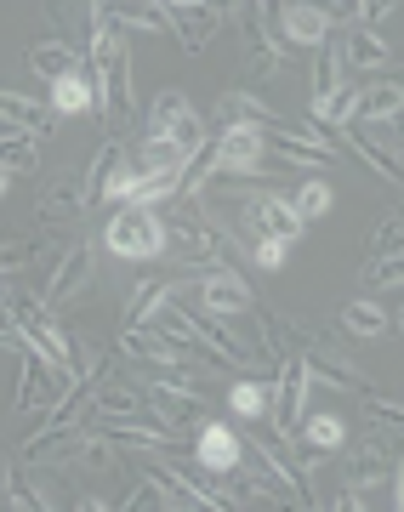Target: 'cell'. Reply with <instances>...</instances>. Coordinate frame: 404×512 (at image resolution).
Returning a JSON list of instances; mask_svg holds the SVG:
<instances>
[{
  "label": "cell",
  "instance_id": "1",
  "mask_svg": "<svg viewBox=\"0 0 404 512\" xmlns=\"http://www.w3.org/2000/svg\"><path fill=\"white\" fill-rule=\"evenodd\" d=\"M0 313H6V325L18 330V353H46L74 387H86L80 376H74V336H69V325L52 313L46 296L23 291V285H12V279H0Z\"/></svg>",
  "mask_w": 404,
  "mask_h": 512
},
{
  "label": "cell",
  "instance_id": "2",
  "mask_svg": "<svg viewBox=\"0 0 404 512\" xmlns=\"http://www.w3.org/2000/svg\"><path fill=\"white\" fill-rule=\"evenodd\" d=\"M171 245L166 234V217L154 205H114L109 228H103V251H114L120 262H154V256Z\"/></svg>",
  "mask_w": 404,
  "mask_h": 512
},
{
  "label": "cell",
  "instance_id": "3",
  "mask_svg": "<svg viewBox=\"0 0 404 512\" xmlns=\"http://www.w3.org/2000/svg\"><path fill=\"white\" fill-rule=\"evenodd\" d=\"M308 387H313V370L302 353H279V376H274V410H268V421H274V439L279 450H302V416H308Z\"/></svg>",
  "mask_w": 404,
  "mask_h": 512
},
{
  "label": "cell",
  "instance_id": "4",
  "mask_svg": "<svg viewBox=\"0 0 404 512\" xmlns=\"http://www.w3.org/2000/svg\"><path fill=\"white\" fill-rule=\"evenodd\" d=\"M143 137H171V143L188 148V154H200V148L211 143V131H205L200 109H194V103H188V92H177V86H166V92L148 103Z\"/></svg>",
  "mask_w": 404,
  "mask_h": 512
},
{
  "label": "cell",
  "instance_id": "5",
  "mask_svg": "<svg viewBox=\"0 0 404 512\" xmlns=\"http://www.w3.org/2000/svg\"><path fill=\"white\" fill-rule=\"evenodd\" d=\"M92 262H97V251L86 245V239L57 245L52 262H46V279H40V296H46L52 308H69V302H80V296H86V285H92Z\"/></svg>",
  "mask_w": 404,
  "mask_h": 512
},
{
  "label": "cell",
  "instance_id": "6",
  "mask_svg": "<svg viewBox=\"0 0 404 512\" xmlns=\"http://www.w3.org/2000/svg\"><path fill=\"white\" fill-rule=\"evenodd\" d=\"M217 171L228 177H274L268 165V126H217Z\"/></svg>",
  "mask_w": 404,
  "mask_h": 512
},
{
  "label": "cell",
  "instance_id": "7",
  "mask_svg": "<svg viewBox=\"0 0 404 512\" xmlns=\"http://www.w3.org/2000/svg\"><path fill=\"white\" fill-rule=\"evenodd\" d=\"M194 461H200L211 478H234L239 461H245V439H239L228 421H200V427H194Z\"/></svg>",
  "mask_w": 404,
  "mask_h": 512
},
{
  "label": "cell",
  "instance_id": "8",
  "mask_svg": "<svg viewBox=\"0 0 404 512\" xmlns=\"http://www.w3.org/2000/svg\"><path fill=\"white\" fill-rule=\"evenodd\" d=\"M194 291H200V308L228 313V319H239V313L257 308V296H251V279H245V268H205Z\"/></svg>",
  "mask_w": 404,
  "mask_h": 512
},
{
  "label": "cell",
  "instance_id": "9",
  "mask_svg": "<svg viewBox=\"0 0 404 512\" xmlns=\"http://www.w3.org/2000/svg\"><path fill=\"white\" fill-rule=\"evenodd\" d=\"M336 35V18L325 6H313V0H291V6H279V40L291 46V52H313L319 40Z\"/></svg>",
  "mask_w": 404,
  "mask_h": 512
},
{
  "label": "cell",
  "instance_id": "10",
  "mask_svg": "<svg viewBox=\"0 0 404 512\" xmlns=\"http://www.w3.org/2000/svg\"><path fill=\"white\" fill-rule=\"evenodd\" d=\"M393 439H365L359 444V450H353L348 461H342V490L348 495H370L376 490V484H387V478H393Z\"/></svg>",
  "mask_w": 404,
  "mask_h": 512
},
{
  "label": "cell",
  "instance_id": "11",
  "mask_svg": "<svg viewBox=\"0 0 404 512\" xmlns=\"http://www.w3.org/2000/svg\"><path fill=\"white\" fill-rule=\"evenodd\" d=\"M120 353L131 365H183V359H200L205 348H183V342L160 336L154 325H126L120 330Z\"/></svg>",
  "mask_w": 404,
  "mask_h": 512
},
{
  "label": "cell",
  "instance_id": "12",
  "mask_svg": "<svg viewBox=\"0 0 404 512\" xmlns=\"http://www.w3.org/2000/svg\"><path fill=\"white\" fill-rule=\"evenodd\" d=\"M92 205V188H86V171L74 177V171H57L52 183L40 188V222L52 228V222H80V211Z\"/></svg>",
  "mask_w": 404,
  "mask_h": 512
},
{
  "label": "cell",
  "instance_id": "13",
  "mask_svg": "<svg viewBox=\"0 0 404 512\" xmlns=\"http://www.w3.org/2000/svg\"><path fill=\"white\" fill-rule=\"evenodd\" d=\"M160 6H166V0H160ZM222 23H228V18H222L217 6H166V29L177 35L183 52H205V46L217 40Z\"/></svg>",
  "mask_w": 404,
  "mask_h": 512
},
{
  "label": "cell",
  "instance_id": "14",
  "mask_svg": "<svg viewBox=\"0 0 404 512\" xmlns=\"http://www.w3.org/2000/svg\"><path fill=\"white\" fill-rule=\"evenodd\" d=\"M348 92V86H342V40H319V46H313V120H319V126H325V114H331V103L336 97Z\"/></svg>",
  "mask_w": 404,
  "mask_h": 512
},
{
  "label": "cell",
  "instance_id": "15",
  "mask_svg": "<svg viewBox=\"0 0 404 512\" xmlns=\"http://www.w3.org/2000/svg\"><path fill=\"white\" fill-rule=\"evenodd\" d=\"M404 114V80L387 74V80H365L353 92V120L359 126H382V120H399Z\"/></svg>",
  "mask_w": 404,
  "mask_h": 512
},
{
  "label": "cell",
  "instance_id": "16",
  "mask_svg": "<svg viewBox=\"0 0 404 512\" xmlns=\"http://www.w3.org/2000/svg\"><path fill=\"white\" fill-rule=\"evenodd\" d=\"M393 57H399V46L376 29V23H353L348 35H342V63L348 69H393Z\"/></svg>",
  "mask_w": 404,
  "mask_h": 512
},
{
  "label": "cell",
  "instance_id": "17",
  "mask_svg": "<svg viewBox=\"0 0 404 512\" xmlns=\"http://www.w3.org/2000/svg\"><path fill=\"white\" fill-rule=\"evenodd\" d=\"M291 63V46L279 40V29H268V23H245V69H251V80H274L279 69Z\"/></svg>",
  "mask_w": 404,
  "mask_h": 512
},
{
  "label": "cell",
  "instance_id": "18",
  "mask_svg": "<svg viewBox=\"0 0 404 512\" xmlns=\"http://www.w3.org/2000/svg\"><path fill=\"white\" fill-rule=\"evenodd\" d=\"M23 63H29V74H35V80H46V86H52L57 74L80 69V63H86V52H80L69 35H46V40H35V46L23 52Z\"/></svg>",
  "mask_w": 404,
  "mask_h": 512
},
{
  "label": "cell",
  "instance_id": "19",
  "mask_svg": "<svg viewBox=\"0 0 404 512\" xmlns=\"http://www.w3.org/2000/svg\"><path fill=\"white\" fill-rule=\"evenodd\" d=\"M245 456H251V467H257L262 478H274L285 495H296L302 507H313V501H308V473H296L291 461L279 456V439H274V444H268V439H251V444H245Z\"/></svg>",
  "mask_w": 404,
  "mask_h": 512
},
{
  "label": "cell",
  "instance_id": "20",
  "mask_svg": "<svg viewBox=\"0 0 404 512\" xmlns=\"http://www.w3.org/2000/svg\"><path fill=\"white\" fill-rule=\"evenodd\" d=\"M217 126H285V114H279L262 92H251V86H234V92L217 103Z\"/></svg>",
  "mask_w": 404,
  "mask_h": 512
},
{
  "label": "cell",
  "instance_id": "21",
  "mask_svg": "<svg viewBox=\"0 0 404 512\" xmlns=\"http://www.w3.org/2000/svg\"><path fill=\"white\" fill-rule=\"evenodd\" d=\"M194 325H200V348H205V353H217L222 365H251V342H239V336H234L228 313L200 308V313H194Z\"/></svg>",
  "mask_w": 404,
  "mask_h": 512
},
{
  "label": "cell",
  "instance_id": "22",
  "mask_svg": "<svg viewBox=\"0 0 404 512\" xmlns=\"http://www.w3.org/2000/svg\"><path fill=\"white\" fill-rule=\"evenodd\" d=\"M46 92H52V114H63V120L97 109V80H92V69H86V63H80L74 74H57Z\"/></svg>",
  "mask_w": 404,
  "mask_h": 512
},
{
  "label": "cell",
  "instance_id": "23",
  "mask_svg": "<svg viewBox=\"0 0 404 512\" xmlns=\"http://www.w3.org/2000/svg\"><path fill=\"white\" fill-rule=\"evenodd\" d=\"M92 410H97V421L103 416H137V410H148V393L137 382H109V376H97L92 382Z\"/></svg>",
  "mask_w": 404,
  "mask_h": 512
},
{
  "label": "cell",
  "instance_id": "24",
  "mask_svg": "<svg viewBox=\"0 0 404 512\" xmlns=\"http://www.w3.org/2000/svg\"><path fill=\"white\" fill-rule=\"evenodd\" d=\"M52 103H35V97H18V92H0V126H18V131H35L46 137L52 131Z\"/></svg>",
  "mask_w": 404,
  "mask_h": 512
},
{
  "label": "cell",
  "instance_id": "25",
  "mask_svg": "<svg viewBox=\"0 0 404 512\" xmlns=\"http://www.w3.org/2000/svg\"><path fill=\"white\" fill-rule=\"evenodd\" d=\"M109 12L126 35H160V29H166V6H160V0H114Z\"/></svg>",
  "mask_w": 404,
  "mask_h": 512
},
{
  "label": "cell",
  "instance_id": "26",
  "mask_svg": "<svg viewBox=\"0 0 404 512\" xmlns=\"http://www.w3.org/2000/svg\"><path fill=\"white\" fill-rule=\"evenodd\" d=\"M296 439H302V450H325L331 456V450L348 444V421L331 416V410H319V416H302V433Z\"/></svg>",
  "mask_w": 404,
  "mask_h": 512
},
{
  "label": "cell",
  "instance_id": "27",
  "mask_svg": "<svg viewBox=\"0 0 404 512\" xmlns=\"http://www.w3.org/2000/svg\"><path fill=\"white\" fill-rule=\"evenodd\" d=\"M0 165L18 177V171H35L40 165V137L35 131H18V126H0Z\"/></svg>",
  "mask_w": 404,
  "mask_h": 512
},
{
  "label": "cell",
  "instance_id": "28",
  "mask_svg": "<svg viewBox=\"0 0 404 512\" xmlns=\"http://www.w3.org/2000/svg\"><path fill=\"white\" fill-rule=\"evenodd\" d=\"M342 143H348L353 154H359V160H365L370 171H376V177H382V183H399V188H404V165L393 160V154H387L382 143H370L365 131H348V126H342Z\"/></svg>",
  "mask_w": 404,
  "mask_h": 512
},
{
  "label": "cell",
  "instance_id": "29",
  "mask_svg": "<svg viewBox=\"0 0 404 512\" xmlns=\"http://www.w3.org/2000/svg\"><path fill=\"white\" fill-rule=\"evenodd\" d=\"M228 410H234V421H268V410H274V387L268 382H234L228 387Z\"/></svg>",
  "mask_w": 404,
  "mask_h": 512
},
{
  "label": "cell",
  "instance_id": "30",
  "mask_svg": "<svg viewBox=\"0 0 404 512\" xmlns=\"http://www.w3.org/2000/svg\"><path fill=\"white\" fill-rule=\"evenodd\" d=\"M291 200H296V217H302V222H319V217H325V211L336 205V194H331V183H325L319 171H308V177L296 183Z\"/></svg>",
  "mask_w": 404,
  "mask_h": 512
},
{
  "label": "cell",
  "instance_id": "31",
  "mask_svg": "<svg viewBox=\"0 0 404 512\" xmlns=\"http://www.w3.org/2000/svg\"><path fill=\"white\" fill-rule=\"evenodd\" d=\"M342 330H348V336H382V330H387V308H376L370 296H359V302L342 308Z\"/></svg>",
  "mask_w": 404,
  "mask_h": 512
},
{
  "label": "cell",
  "instance_id": "32",
  "mask_svg": "<svg viewBox=\"0 0 404 512\" xmlns=\"http://www.w3.org/2000/svg\"><path fill=\"white\" fill-rule=\"evenodd\" d=\"M365 279L376 285V291H393V285H404V245H393V251H382V256H370Z\"/></svg>",
  "mask_w": 404,
  "mask_h": 512
},
{
  "label": "cell",
  "instance_id": "33",
  "mask_svg": "<svg viewBox=\"0 0 404 512\" xmlns=\"http://www.w3.org/2000/svg\"><path fill=\"white\" fill-rule=\"evenodd\" d=\"M296 239H279V234H262L257 245H251V268H262V274H279L285 268V256H291Z\"/></svg>",
  "mask_w": 404,
  "mask_h": 512
},
{
  "label": "cell",
  "instance_id": "34",
  "mask_svg": "<svg viewBox=\"0 0 404 512\" xmlns=\"http://www.w3.org/2000/svg\"><path fill=\"white\" fill-rule=\"evenodd\" d=\"M365 137H370V143H382L387 154L404 165V114H399V120H382V126H365Z\"/></svg>",
  "mask_w": 404,
  "mask_h": 512
},
{
  "label": "cell",
  "instance_id": "35",
  "mask_svg": "<svg viewBox=\"0 0 404 512\" xmlns=\"http://www.w3.org/2000/svg\"><path fill=\"white\" fill-rule=\"evenodd\" d=\"M205 6H217L222 18H239V12H245V0H205Z\"/></svg>",
  "mask_w": 404,
  "mask_h": 512
},
{
  "label": "cell",
  "instance_id": "36",
  "mask_svg": "<svg viewBox=\"0 0 404 512\" xmlns=\"http://www.w3.org/2000/svg\"><path fill=\"white\" fill-rule=\"evenodd\" d=\"M74 507H80V512H103V507H114V501H103V495H80Z\"/></svg>",
  "mask_w": 404,
  "mask_h": 512
},
{
  "label": "cell",
  "instance_id": "37",
  "mask_svg": "<svg viewBox=\"0 0 404 512\" xmlns=\"http://www.w3.org/2000/svg\"><path fill=\"white\" fill-rule=\"evenodd\" d=\"M0 348H18V330L12 325H0Z\"/></svg>",
  "mask_w": 404,
  "mask_h": 512
},
{
  "label": "cell",
  "instance_id": "38",
  "mask_svg": "<svg viewBox=\"0 0 404 512\" xmlns=\"http://www.w3.org/2000/svg\"><path fill=\"white\" fill-rule=\"evenodd\" d=\"M6 478H12V461L0 456V501H6Z\"/></svg>",
  "mask_w": 404,
  "mask_h": 512
},
{
  "label": "cell",
  "instance_id": "39",
  "mask_svg": "<svg viewBox=\"0 0 404 512\" xmlns=\"http://www.w3.org/2000/svg\"><path fill=\"white\" fill-rule=\"evenodd\" d=\"M6 188H12V171H6V165H0V200H6Z\"/></svg>",
  "mask_w": 404,
  "mask_h": 512
},
{
  "label": "cell",
  "instance_id": "40",
  "mask_svg": "<svg viewBox=\"0 0 404 512\" xmlns=\"http://www.w3.org/2000/svg\"><path fill=\"white\" fill-rule=\"evenodd\" d=\"M166 6H205V0H166Z\"/></svg>",
  "mask_w": 404,
  "mask_h": 512
},
{
  "label": "cell",
  "instance_id": "41",
  "mask_svg": "<svg viewBox=\"0 0 404 512\" xmlns=\"http://www.w3.org/2000/svg\"><path fill=\"white\" fill-rule=\"evenodd\" d=\"M393 325H399V336H404V308H399V313H393Z\"/></svg>",
  "mask_w": 404,
  "mask_h": 512
}]
</instances>
